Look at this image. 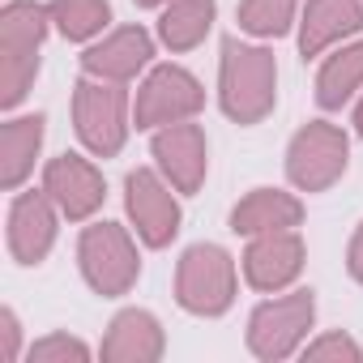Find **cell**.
<instances>
[{"mask_svg": "<svg viewBox=\"0 0 363 363\" xmlns=\"http://www.w3.org/2000/svg\"><path fill=\"white\" fill-rule=\"evenodd\" d=\"M278 94V65L269 48H252L240 39L223 43V73H218V99L223 111L235 124H257L274 111Z\"/></svg>", "mask_w": 363, "mask_h": 363, "instance_id": "obj_1", "label": "cell"}, {"mask_svg": "<svg viewBox=\"0 0 363 363\" xmlns=\"http://www.w3.org/2000/svg\"><path fill=\"white\" fill-rule=\"evenodd\" d=\"M73 124L77 137L99 154L111 158L120 154L124 137H128V94L124 82H107V77H82L73 90Z\"/></svg>", "mask_w": 363, "mask_h": 363, "instance_id": "obj_2", "label": "cell"}, {"mask_svg": "<svg viewBox=\"0 0 363 363\" xmlns=\"http://www.w3.org/2000/svg\"><path fill=\"white\" fill-rule=\"evenodd\" d=\"M175 299L193 316H223L235 299V261L218 244H197L179 257Z\"/></svg>", "mask_w": 363, "mask_h": 363, "instance_id": "obj_3", "label": "cell"}, {"mask_svg": "<svg viewBox=\"0 0 363 363\" xmlns=\"http://www.w3.org/2000/svg\"><path fill=\"white\" fill-rule=\"evenodd\" d=\"M346 158H350V141L337 124H325V120H312L303 124L295 137H291V150H286V175L291 184L303 189V193H320L329 189L333 179L346 171Z\"/></svg>", "mask_w": 363, "mask_h": 363, "instance_id": "obj_4", "label": "cell"}, {"mask_svg": "<svg viewBox=\"0 0 363 363\" xmlns=\"http://www.w3.org/2000/svg\"><path fill=\"white\" fill-rule=\"evenodd\" d=\"M77 261H82V274L86 282L99 291V295H124L137 274H141V261H137V248L128 240L124 227L116 223H94L82 231V244H77Z\"/></svg>", "mask_w": 363, "mask_h": 363, "instance_id": "obj_5", "label": "cell"}, {"mask_svg": "<svg viewBox=\"0 0 363 363\" xmlns=\"http://www.w3.org/2000/svg\"><path fill=\"white\" fill-rule=\"evenodd\" d=\"M316 316V299L312 291H291L282 299H269L252 312L248 320V346L257 359H286L303 346L308 329Z\"/></svg>", "mask_w": 363, "mask_h": 363, "instance_id": "obj_6", "label": "cell"}, {"mask_svg": "<svg viewBox=\"0 0 363 363\" xmlns=\"http://www.w3.org/2000/svg\"><path fill=\"white\" fill-rule=\"evenodd\" d=\"M201 103H206V90L189 69L162 65L141 82L133 116H137V128H167L179 120H193L201 111Z\"/></svg>", "mask_w": 363, "mask_h": 363, "instance_id": "obj_7", "label": "cell"}, {"mask_svg": "<svg viewBox=\"0 0 363 363\" xmlns=\"http://www.w3.org/2000/svg\"><path fill=\"white\" fill-rule=\"evenodd\" d=\"M124 206H128V218H133L137 235L150 248H167L175 240V231H179V201L154 171L137 167L124 179Z\"/></svg>", "mask_w": 363, "mask_h": 363, "instance_id": "obj_8", "label": "cell"}, {"mask_svg": "<svg viewBox=\"0 0 363 363\" xmlns=\"http://www.w3.org/2000/svg\"><path fill=\"white\" fill-rule=\"evenodd\" d=\"M43 189H48V197L60 206L65 218H90V214L103 206V197H107V193H103L99 167L86 162V158H77V154H60V158L48 162Z\"/></svg>", "mask_w": 363, "mask_h": 363, "instance_id": "obj_9", "label": "cell"}, {"mask_svg": "<svg viewBox=\"0 0 363 363\" xmlns=\"http://www.w3.org/2000/svg\"><path fill=\"white\" fill-rule=\"evenodd\" d=\"M154 158L162 167V175L171 179V184L179 193H197L201 189V179H206V133L189 120H179V124H167L158 128L154 137Z\"/></svg>", "mask_w": 363, "mask_h": 363, "instance_id": "obj_10", "label": "cell"}, {"mask_svg": "<svg viewBox=\"0 0 363 363\" xmlns=\"http://www.w3.org/2000/svg\"><path fill=\"white\" fill-rule=\"evenodd\" d=\"M56 214L60 206L48 197V189L39 193H22L9 210V252L22 265H39L52 244H56Z\"/></svg>", "mask_w": 363, "mask_h": 363, "instance_id": "obj_11", "label": "cell"}, {"mask_svg": "<svg viewBox=\"0 0 363 363\" xmlns=\"http://www.w3.org/2000/svg\"><path fill=\"white\" fill-rule=\"evenodd\" d=\"M303 269V240L295 231H265L252 235L244 252V278L257 291H282L299 278Z\"/></svg>", "mask_w": 363, "mask_h": 363, "instance_id": "obj_12", "label": "cell"}, {"mask_svg": "<svg viewBox=\"0 0 363 363\" xmlns=\"http://www.w3.org/2000/svg\"><path fill=\"white\" fill-rule=\"evenodd\" d=\"M150 56H154V39H150L141 26H120V30H111L103 43H94V48L82 56V65H86L90 77L128 82V77H137V73L150 65Z\"/></svg>", "mask_w": 363, "mask_h": 363, "instance_id": "obj_13", "label": "cell"}, {"mask_svg": "<svg viewBox=\"0 0 363 363\" xmlns=\"http://www.w3.org/2000/svg\"><path fill=\"white\" fill-rule=\"evenodd\" d=\"M363 26V0H308L299 18V52L320 56Z\"/></svg>", "mask_w": 363, "mask_h": 363, "instance_id": "obj_14", "label": "cell"}, {"mask_svg": "<svg viewBox=\"0 0 363 363\" xmlns=\"http://www.w3.org/2000/svg\"><path fill=\"white\" fill-rule=\"evenodd\" d=\"M162 354V325L141 312V308H128L111 320L107 337H103V359L107 363H154Z\"/></svg>", "mask_w": 363, "mask_h": 363, "instance_id": "obj_15", "label": "cell"}, {"mask_svg": "<svg viewBox=\"0 0 363 363\" xmlns=\"http://www.w3.org/2000/svg\"><path fill=\"white\" fill-rule=\"evenodd\" d=\"M303 218V206L282 193V189H252L235 210H231V231L235 235H265V231H295Z\"/></svg>", "mask_w": 363, "mask_h": 363, "instance_id": "obj_16", "label": "cell"}, {"mask_svg": "<svg viewBox=\"0 0 363 363\" xmlns=\"http://www.w3.org/2000/svg\"><path fill=\"white\" fill-rule=\"evenodd\" d=\"M39 145H43V116L9 120L5 133H0V184H5V189L22 184V179L35 171Z\"/></svg>", "mask_w": 363, "mask_h": 363, "instance_id": "obj_17", "label": "cell"}, {"mask_svg": "<svg viewBox=\"0 0 363 363\" xmlns=\"http://www.w3.org/2000/svg\"><path fill=\"white\" fill-rule=\"evenodd\" d=\"M214 26V0H171L158 18V39L171 52H189L197 48Z\"/></svg>", "mask_w": 363, "mask_h": 363, "instance_id": "obj_18", "label": "cell"}, {"mask_svg": "<svg viewBox=\"0 0 363 363\" xmlns=\"http://www.w3.org/2000/svg\"><path fill=\"white\" fill-rule=\"evenodd\" d=\"M359 86H363V43L337 48L320 65V73H316V99H320V107H342Z\"/></svg>", "mask_w": 363, "mask_h": 363, "instance_id": "obj_19", "label": "cell"}, {"mask_svg": "<svg viewBox=\"0 0 363 363\" xmlns=\"http://www.w3.org/2000/svg\"><path fill=\"white\" fill-rule=\"evenodd\" d=\"M52 13L35 0H13L0 13V52H39Z\"/></svg>", "mask_w": 363, "mask_h": 363, "instance_id": "obj_20", "label": "cell"}, {"mask_svg": "<svg viewBox=\"0 0 363 363\" xmlns=\"http://www.w3.org/2000/svg\"><path fill=\"white\" fill-rule=\"evenodd\" d=\"M48 13H52L56 30L65 39H77V43L94 39L111 22V5H107V0H52Z\"/></svg>", "mask_w": 363, "mask_h": 363, "instance_id": "obj_21", "label": "cell"}, {"mask_svg": "<svg viewBox=\"0 0 363 363\" xmlns=\"http://www.w3.org/2000/svg\"><path fill=\"white\" fill-rule=\"evenodd\" d=\"M299 13V0H244L240 5V30L257 35V39H278L291 30Z\"/></svg>", "mask_w": 363, "mask_h": 363, "instance_id": "obj_22", "label": "cell"}, {"mask_svg": "<svg viewBox=\"0 0 363 363\" xmlns=\"http://www.w3.org/2000/svg\"><path fill=\"white\" fill-rule=\"evenodd\" d=\"M35 73H39V52H0V103L18 107L35 86Z\"/></svg>", "mask_w": 363, "mask_h": 363, "instance_id": "obj_23", "label": "cell"}, {"mask_svg": "<svg viewBox=\"0 0 363 363\" xmlns=\"http://www.w3.org/2000/svg\"><path fill=\"white\" fill-rule=\"evenodd\" d=\"M30 359L35 363H86L90 359V350H86V342H77V337H69V333H52V337H43V342H35L30 346Z\"/></svg>", "mask_w": 363, "mask_h": 363, "instance_id": "obj_24", "label": "cell"}, {"mask_svg": "<svg viewBox=\"0 0 363 363\" xmlns=\"http://www.w3.org/2000/svg\"><path fill=\"white\" fill-rule=\"evenodd\" d=\"M303 354H308V359H316V363H329V359H333V363H359V354H363V350H359V342H354L350 333H342V329H337V333L316 337Z\"/></svg>", "mask_w": 363, "mask_h": 363, "instance_id": "obj_25", "label": "cell"}, {"mask_svg": "<svg viewBox=\"0 0 363 363\" xmlns=\"http://www.w3.org/2000/svg\"><path fill=\"white\" fill-rule=\"evenodd\" d=\"M18 346H22V329H18V316L5 308V312H0V359L13 363L18 359Z\"/></svg>", "mask_w": 363, "mask_h": 363, "instance_id": "obj_26", "label": "cell"}, {"mask_svg": "<svg viewBox=\"0 0 363 363\" xmlns=\"http://www.w3.org/2000/svg\"><path fill=\"white\" fill-rule=\"evenodd\" d=\"M346 269H350V278H354V282H363V223H359V231H354V240H350Z\"/></svg>", "mask_w": 363, "mask_h": 363, "instance_id": "obj_27", "label": "cell"}, {"mask_svg": "<svg viewBox=\"0 0 363 363\" xmlns=\"http://www.w3.org/2000/svg\"><path fill=\"white\" fill-rule=\"evenodd\" d=\"M354 128H359V137H363V99H359V107H354Z\"/></svg>", "mask_w": 363, "mask_h": 363, "instance_id": "obj_28", "label": "cell"}, {"mask_svg": "<svg viewBox=\"0 0 363 363\" xmlns=\"http://www.w3.org/2000/svg\"><path fill=\"white\" fill-rule=\"evenodd\" d=\"M141 9H158V5H171V0H137Z\"/></svg>", "mask_w": 363, "mask_h": 363, "instance_id": "obj_29", "label": "cell"}]
</instances>
